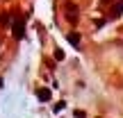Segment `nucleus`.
I'll list each match as a JSON object with an SVG mask.
<instances>
[{
	"mask_svg": "<svg viewBox=\"0 0 123 118\" xmlns=\"http://www.w3.org/2000/svg\"><path fill=\"white\" fill-rule=\"evenodd\" d=\"M66 39H68V43H73L75 48L80 45V34H75V32H71V34H66Z\"/></svg>",
	"mask_w": 123,
	"mask_h": 118,
	"instance_id": "obj_3",
	"label": "nucleus"
},
{
	"mask_svg": "<svg viewBox=\"0 0 123 118\" xmlns=\"http://www.w3.org/2000/svg\"><path fill=\"white\" fill-rule=\"evenodd\" d=\"M64 9H66V18H68V23H78V7H75V2H71V0H66L64 2Z\"/></svg>",
	"mask_w": 123,
	"mask_h": 118,
	"instance_id": "obj_1",
	"label": "nucleus"
},
{
	"mask_svg": "<svg viewBox=\"0 0 123 118\" xmlns=\"http://www.w3.org/2000/svg\"><path fill=\"white\" fill-rule=\"evenodd\" d=\"M37 96H39L41 102H48V100H50V91H46V89H39V91H37Z\"/></svg>",
	"mask_w": 123,
	"mask_h": 118,
	"instance_id": "obj_4",
	"label": "nucleus"
},
{
	"mask_svg": "<svg viewBox=\"0 0 123 118\" xmlns=\"http://www.w3.org/2000/svg\"><path fill=\"white\" fill-rule=\"evenodd\" d=\"M23 27H25V23H23L21 18H16V23H14V36H16V39L23 36Z\"/></svg>",
	"mask_w": 123,
	"mask_h": 118,
	"instance_id": "obj_2",
	"label": "nucleus"
},
{
	"mask_svg": "<svg viewBox=\"0 0 123 118\" xmlns=\"http://www.w3.org/2000/svg\"><path fill=\"white\" fill-rule=\"evenodd\" d=\"M55 59H64V52L62 50H55Z\"/></svg>",
	"mask_w": 123,
	"mask_h": 118,
	"instance_id": "obj_5",
	"label": "nucleus"
}]
</instances>
